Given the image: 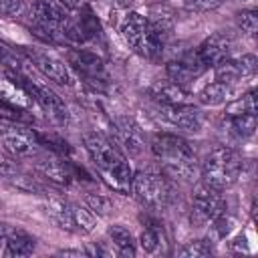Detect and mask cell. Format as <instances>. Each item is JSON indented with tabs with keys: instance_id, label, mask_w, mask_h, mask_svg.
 Masks as SVG:
<instances>
[{
	"instance_id": "obj_31",
	"label": "cell",
	"mask_w": 258,
	"mask_h": 258,
	"mask_svg": "<svg viewBox=\"0 0 258 258\" xmlns=\"http://www.w3.org/2000/svg\"><path fill=\"white\" fill-rule=\"evenodd\" d=\"M238 69H240V75L242 79H248V77H254L256 75V69H258V58L254 54H242L238 60H236Z\"/></svg>"
},
{
	"instance_id": "obj_24",
	"label": "cell",
	"mask_w": 258,
	"mask_h": 258,
	"mask_svg": "<svg viewBox=\"0 0 258 258\" xmlns=\"http://www.w3.org/2000/svg\"><path fill=\"white\" fill-rule=\"evenodd\" d=\"M71 212H73V220H75V228L81 230L83 234H91L97 226V216L87 208V206H79V204H71Z\"/></svg>"
},
{
	"instance_id": "obj_28",
	"label": "cell",
	"mask_w": 258,
	"mask_h": 258,
	"mask_svg": "<svg viewBox=\"0 0 258 258\" xmlns=\"http://www.w3.org/2000/svg\"><path fill=\"white\" fill-rule=\"evenodd\" d=\"M214 75H216V81H220V83H228V85H232V83H236V81L242 79L236 60H230V58H226L224 62L216 64V67H214Z\"/></svg>"
},
{
	"instance_id": "obj_1",
	"label": "cell",
	"mask_w": 258,
	"mask_h": 258,
	"mask_svg": "<svg viewBox=\"0 0 258 258\" xmlns=\"http://www.w3.org/2000/svg\"><path fill=\"white\" fill-rule=\"evenodd\" d=\"M83 143L101 179L119 194H131V181L135 171L129 165L123 149L107 135L97 131H87L83 135Z\"/></svg>"
},
{
	"instance_id": "obj_15",
	"label": "cell",
	"mask_w": 258,
	"mask_h": 258,
	"mask_svg": "<svg viewBox=\"0 0 258 258\" xmlns=\"http://www.w3.org/2000/svg\"><path fill=\"white\" fill-rule=\"evenodd\" d=\"M0 101L12 105V107H18L22 111H28V113H34L36 109H40L36 105V101L32 99V95L12 77V75H0Z\"/></svg>"
},
{
	"instance_id": "obj_29",
	"label": "cell",
	"mask_w": 258,
	"mask_h": 258,
	"mask_svg": "<svg viewBox=\"0 0 258 258\" xmlns=\"http://www.w3.org/2000/svg\"><path fill=\"white\" fill-rule=\"evenodd\" d=\"M236 24H238V28H240L244 34L254 36L256 30H258V12H256L254 8H246V10L238 12Z\"/></svg>"
},
{
	"instance_id": "obj_25",
	"label": "cell",
	"mask_w": 258,
	"mask_h": 258,
	"mask_svg": "<svg viewBox=\"0 0 258 258\" xmlns=\"http://www.w3.org/2000/svg\"><path fill=\"white\" fill-rule=\"evenodd\" d=\"M85 206L95 216H101V218H107L115 212V204L111 202L109 196H103V194H87L85 196Z\"/></svg>"
},
{
	"instance_id": "obj_8",
	"label": "cell",
	"mask_w": 258,
	"mask_h": 258,
	"mask_svg": "<svg viewBox=\"0 0 258 258\" xmlns=\"http://www.w3.org/2000/svg\"><path fill=\"white\" fill-rule=\"evenodd\" d=\"M0 141L4 149L14 157H38L42 145L38 141V133L22 123H12L2 135Z\"/></svg>"
},
{
	"instance_id": "obj_2",
	"label": "cell",
	"mask_w": 258,
	"mask_h": 258,
	"mask_svg": "<svg viewBox=\"0 0 258 258\" xmlns=\"http://www.w3.org/2000/svg\"><path fill=\"white\" fill-rule=\"evenodd\" d=\"M169 30V20H151L139 12H129L121 22V36L129 50L147 60H157L163 54Z\"/></svg>"
},
{
	"instance_id": "obj_6",
	"label": "cell",
	"mask_w": 258,
	"mask_h": 258,
	"mask_svg": "<svg viewBox=\"0 0 258 258\" xmlns=\"http://www.w3.org/2000/svg\"><path fill=\"white\" fill-rule=\"evenodd\" d=\"M131 194L147 210H161L173 198L169 177L163 171H151V169L133 173Z\"/></svg>"
},
{
	"instance_id": "obj_5",
	"label": "cell",
	"mask_w": 258,
	"mask_h": 258,
	"mask_svg": "<svg viewBox=\"0 0 258 258\" xmlns=\"http://www.w3.org/2000/svg\"><path fill=\"white\" fill-rule=\"evenodd\" d=\"M8 75H12V77L32 95V99L36 101V105H38L54 123H58V125L67 123V119H69L67 105H64L62 99L48 87L46 79H44V77H42V79L38 77L40 73L32 67L30 60L26 62V67H24L18 75H14V73H8Z\"/></svg>"
},
{
	"instance_id": "obj_30",
	"label": "cell",
	"mask_w": 258,
	"mask_h": 258,
	"mask_svg": "<svg viewBox=\"0 0 258 258\" xmlns=\"http://www.w3.org/2000/svg\"><path fill=\"white\" fill-rule=\"evenodd\" d=\"M210 224L214 226V230H216L218 238H228V236L232 234L234 226H236V220H234L228 212H222V214H220L216 220H212Z\"/></svg>"
},
{
	"instance_id": "obj_17",
	"label": "cell",
	"mask_w": 258,
	"mask_h": 258,
	"mask_svg": "<svg viewBox=\"0 0 258 258\" xmlns=\"http://www.w3.org/2000/svg\"><path fill=\"white\" fill-rule=\"evenodd\" d=\"M149 95L153 97V101H157L159 105H165V107H177V105H191V93L169 81V79H163V81H155L149 89Z\"/></svg>"
},
{
	"instance_id": "obj_7",
	"label": "cell",
	"mask_w": 258,
	"mask_h": 258,
	"mask_svg": "<svg viewBox=\"0 0 258 258\" xmlns=\"http://www.w3.org/2000/svg\"><path fill=\"white\" fill-rule=\"evenodd\" d=\"M226 198L222 196L220 189L200 181L194 189V196H191V214H189V220L194 226H206L210 224L212 220H216L222 212H226Z\"/></svg>"
},
{
	"instance_id": "obj_23",
	"label": "cell",
	"mask_w": 258,
	"mask_h": 258,
	"mask_svg": "<svg viewBox=\"0 0 258 258\" xmlns=\"http://www.w3.org/2000/svg\"><path fill=\"white\" fill-rule=\"evenodd\" d=\"M214 252H216V248L210 238H198V240L185 242V246H181V250L177 254L183 258H204V256H212Z\"/></svg>"
},
{
	"instance_id": "obj_10",
	"label": "cell",
	"mask_w": 258,
	"mask_h": 258,
	"mask_svg": "<svg viewBox=\"0 0 258 258\" xmlns=\"http://www.w3.org/2000/svg\"><path fill=\"white\" fill-rule=\"evenodd\" d=\"M111 127H113L115 143L123 151H127L129 155H139L143 151V147H145L143 129L131 117H115Z\"/></svg>"
},
{
	"instance_id": "obj_19",
	"label": "cell",
	"mask_w": 258,
	"mask_h": 258,
	"mask_svg": "<svg viewBox=\"0 0 258 258\" xmlns=\"http://www.w3.org/2000/svg\"><path fill=\"white\" fill-rule=\"evenodd\" d=\"M107 238H109V244L113 246V250H115L117 256L133 258V256L137 254L135 238H133L131 230L125 228L123 224H113V226H109V230H107Z\"/></svg>"
},
{
	"instance_id": "obj_32",
	"label": "cell",
	"mask_w": 258,
	"mask_h": 258,
	"mask_svg": "<svg viewBox=\"0 0 258 258\" xmlns=\"http://www.w3.org/2000/svg\"><path fill=\"white\" fill-rule=\"evenodd\" d=\"M24 12V0H0V14L16 18Z\"/></svg>"
},
{
	"instance_id": "obj_14",
	"label": "cell",
	"mask_w": 258,
	"mask_h": 258,
	"mask_svg": "<svg viewBox=\"0 0 258 258\" xmlns=\"http://www.w3.org/2000/svg\"><path fill=\"white\" fill-rule=\"evenodd\" d=\"M204 71H206V67H204V62L200 60L198 52H187L183 58L171 60V62H167V67H165L167 79L173 81V83H177V85H181V87H185V89H187V85L196 83V79H198Z\"/></svg>"
},
{
	"instance_id": "obj_9",
	"label": "cell",
	"mask_w": 258,
	"mask_h": 258,
	"mask_svg": "<svg viewBox=\"0 0 258 258\" xmlns=\"http://www.w3.org/2000/svg\"><path fill=\"white\" fill-rule=\"evenodd\" d=\"M26 58L32 62V67L44 77L46 81L60 85V87H73L75 85V75L71 67L60 60L58 56L44 52V50H26Z\"/></svg>"
},
{
	"instance_id": "obj_4",
	"label": "cell",
	"mask_w": 258,
	"mask_h": 258,
	"mask_svg": "<svg viewBox=\"0 0 258 258\" xmlns=\"http://www.w3.org/2000/svg\"><path fill=\"white\" fill-rule=\"evenodd\" d=\"M242 173V157L232 147H216L202 161V181L226 191L230 189Z\"/></svg>"
},
{
	"instance_id": "obj_35",
	"label": "cell",
	"mask_w": 258,
	"mask_h": 258,
	"mask_svg": "<svg viewBox=\"0 0 258 258\" xmlns=\"http://www.w3.org/2000/svg\"><path fill=\"white\" fill-rule=\"evenodd\" d=\"M64 10H81L83 6H87L85 4V0H56Z\"/></svg>"
},
{
	"instance_id": "obj_11",
	"label": "cell",
	"mask_w": 258,
	"mask_h": 258,
	"mask_svg": "<svg viewBox=\"0 0 258 258\" xmlns=\"http://www.w3.org/2000/svg\"><path fill=\"white\" fill-rule=\"evenodd\" d=\"M67 60H69L71 69H75L79 75H83L89 81H105V77H107L105 60L93 50L71 48L67 52Z\"/></svg>"
},
{
	"instance_id": "obj_16",
	"label": "cell",
	"mask_w": 258,
	"mask_h": 258,
	"mask_svg": "<svg viewBox=\"0 0 258 258\" xmlns=\"http://www.w3.org/2000/svg\"><path fill=\"white\" fill-rule=\"evenodd\" d=\"M36 169L42 177L60 185H67L75 179V163H71L69 159H62V155H56V153L38 157Z\"/></svg>"
},
{
	"instance_id": "obj_38",
	"label": "cell",
	"mask_w": 258,
	"mask_h": 258,
	"mask_svg": "<svg viewBox=\"0 0 258 258\" xmlns=\"http://www.w3.org/2000/svg\"><path fill=\"white\" fill-rule=\"evenodd\" d=\"M8 234H10V228L6 224H0V242H4Z\"/></svg>"
},
{
	"instance_id": "obj_12",
	"label": "cell",
	"mask_w": 258,
	"mask_h": 258,
	"mask_svg": "<svg viewBox=\"0 0 258 258\" xmlns=\"http://www.w3.org/2000/svg\"><path fill=\"white\" fill-rule=\"evenodd\" d=\"M232 48H234V40H232L230 34H226V32H214V34H210L198 46L196 52H198V56H200V60L204 62L206 69H210V67L214 69L216 64H220L226 58H230Z\"/></svg>"
},
{
	"instance_id": "obj_34",
	"label": "cell",
	"mask_w": 258,
	"mask_h": 258,
	"mask_svg": "<svg viewBox=\"0 0 258 258\" xmlns=\"http://www.w3.org/2000/svg\"><path fill=\"white\" fill-rule=\"evenodd\" d=\"M14 173H16V165H14L12 157H8L0 149V175H14Z\"/></svg>"
},
{
	"instance_id": "obj_21",
	"label": "cell",
	"mask_w": 258,
	"mask_h": 258,
	"mask_svg": "<svg viewBox=\"0 0 258 258\" xmlns=\"http://www.w3.org/2000/svg\"><path fill=\"white\" fill-rule=\"evenodd\" d=\"M6 246H4V256L8 258H18V256H30L36 248V240L32 236H28L26 232L20 230H10V234L6 236Z\"/></svg>"
},
{
	"instance_id": "obj_39",
	"label": "cell",
	"mask_w": 258,
	"mask_h": 258,
	"mask_svg": "<svg viewBox=\"0 0 258 258\" xmlns=\"http://www.w3.org/2000/svg\"><path fill=\"white\" fill-rule=\"evenodd\" d=\"M10 125H12V121H6V119H2V117H0V135H2Z\"/></svg>"
},
{
	"instance_id": "obj_3",
	"label": "cell",
	"mask_w": 258,
	"mask_h": 258,
	"mask_svg": "<svg viewBox=\"0 0 258 258\" xmlns=\"http://www.w3.org/2000/svg\"><path fill=\"white\" fill-rule=\"evenodd\" d=\"M151 151L161 163V171L167 177L191 179L196 173V151L181 135L155 133L151 137Z\"/></svg>"
},
{
	"instance_id": "obj_27",
	"label": "cell",
	"mask_w": 258,
	"mask_h": 258,
	"mask_svg": "<svg viewBox=\"0 0 258 258\" xmlns=\"http://www.w3.org/2000/svg\"><path fill=\"white\" fill-rule=\"evenodd\" d=\"M228 119H230L232 131H234L238 137L246 139V137L254 135V131H256V115L242 113V115H232V117H228Z\"/></svg>"
},
{
	"instance_id": "obj_18",
	"label": "cell",
	"mask_w": 258,
	"mask_h": 258,
	"mask_svg": "<svg viewBox=\"0 0 258 258\" xmlns=\"http://www.w3.org/2000/svg\"><path fill=\"white\" fill-rule=\"evenodd\" d=\"M167 246V236L163 230V224L159 220H147L145 230L139 234V248L145 254H161L165 252Z\"/></svg>"
},
{
	"instance_id": "obj_13",
	"label": "cell",
	"mask_w": 258,
	"mask_h": 258,
	"mask_svg": "<svg viewBox=\"0 0 258 258\" xmlns=\"http://www.w3.org/2000/svg\"><path fill=\"white\" fill-rule=\"evenodd\" d=\"M159 117H163V121H167L169 125L189 133H200L204 127V113L194 105H177V107L159 105Z\"/></svg>"
},
{
	"instance_id": "obj_26",
	"label": "cell",
	"mask_w": 258,
	"mask_h": 258,
	"mask_svg": "<svg viewBox=\"0 0 258 258\" xmlns=\"http://www.w3.org/2000/svg\"><path fill=\"white\" fill-rule=\"evenodd\" d=\"M256 91L250 89L246 95H242V99H236L232 101L228 107H226V115L232 117V115H242V113H248V115H256Z\"/></svg>"
},
{
	"instance_id": "obj_36",
	"label": "cell",
	"mask_w": 258,
	"mask_h": 258,
	"mask_svg": "<svg viewBox=\"0 0 258 258\" xmlns=\"http://www.w3.org/2000/svg\"><path fill=\"white\" fill-rule=\"evenodd\" d=\"M56 254L58 256H89L87 248H64V250H58Z\"/></svg>"
},
{
	"instance_id": "obj_37",
	"label": "cell",
	"mask_w": 258,
	"mask_h": 258,
	"mask_svg": "<svg viewBox=\"0 0 258 258\" xmlns=\"http://www.w3.org/2000/svg\"><path fill=\"white\" fill-rule=\"evenodd\" d=\"M232 250H234V252H242V250H244V252H248V246H246V238H244L242 234H240V236H238V238L232 242Z\"/></svg>"
},
{
	"instance_id": "obj_22",
	"label": "cell",
	"mask_w": 258,
	"mask_h": 258,
	"mask_svg": "<svg viewBox=\"0 0 258 258\" xmlns=\"http://www.w3.org/2000/svg\"><path fill=\"white\" fill-rule=\"evenodd\" d=\"M46 212H48L50 220H52L58 228H62V230H67V232L77 230V228H75V220H73V212H71V204H67V202L58 200V198H48V202H46Z\"/></svg>"
},
{
	"instance_id": "obj_20",
	"label": "cell",
	"mask_w": 258,
	"mask_h": 258,
	"mask_svg": "<svg viewBox=\"0 0 258 258\" xmlns=\"http://www.w3.org/2000/svg\"><path fill=\"white\" fill-rule=\"evenodd\" d=\"M234 99V91L228 83H220V81H214V83H208L200 93H198V101L204 105V107H218V105H224V103H230Z\"/></svg>"
},
{
	"instance_id": "obj_33",
	"label": "cell",
	"mask_w": 258,
	"mask_h": 258,
	"mask_svg": "<svg viewBox=\"0 0 258 258\" xmlns=\"http://www.w3.org/2000/svg\"><path fill=\"white\" fill-rule=\"evenodd\" d=\"M226 0H194L191 2V10L196 12H210V10H216L218 6H222Z\"/></svg>"
}]
</instances>
